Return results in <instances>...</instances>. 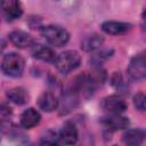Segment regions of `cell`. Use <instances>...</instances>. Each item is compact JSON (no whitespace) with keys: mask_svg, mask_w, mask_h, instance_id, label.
Listing matches in <instances>:
<instances>
[{"mask_svg":"<svg viewBox=\"0 0 146 146\" xmlns=\"http://www.w3.org/2000/svg\"><path fill=\"white\" fill-rule=\"evenodd\" d=\"M25 67L24 58L17 52H9L3 56L1 62V70L6 75L17 78L21 76Z\"/></svg>","mask_w":146,"mask_h":146,"instance_id":"1","label":"cell"},{"mask_svg":"<svg viewBox=\"0 0 146 146\" xmlns=\"http://www.w3.org/2000/svg\"><path fill=\"white\" fill-rule=\"evenodd\" d=\"M41 35L48 43L55 47H62L67 43L70 39L68 32L58 25H47L41 29Z\"/></svg>","mask_w":146,"mask_h":146,"instance_id":"2","label":"cell"},{"mask_svg":"<svg viewBox=\"0 0 146 146\" xmlns=\"http://www.w3.org/2000/svg\"><path fill=\"white\" fill-rule=\"evenodd\" d=\"M54 63H55L56 68L60 73L66 74L73 70H75L76 67H79V65L81 63V57L76 51L67 50V51H64V52L57 55Z\"/></svg>","mask_w":146,"mask_h":146,"instance_id":"3","label":"cell"},{"mask_svg":"<svg viewBox=\"0 0 146 146\" xmlns=\"http://www.w3.org/2000/svg\"><path fill=\"white\" fill-rule=\"evenodd\" d=\"M127 73L135 81H140L145 78V75H146V58H145L144 54L136 55L135 57L131 58V60L127 67Z\"/></svg>","mask_w":146,"mask_h":146,"instance_id":"4","label":"cell"},{"mask_svg":"<svg viewBox=\"0 0 146 146\" xmlns=\"http://www.w3.org/2000/svg\"><path fill=\"white\" fill-rule=\"evenodd\" d=\"M100 106L105 112H108L111 114H121L127 110L125 100L117 95H111L105 97L102 100Z\"/></svg>","mask_w":146,"mask_h":146,"instance_id":"5","label":"cell"},{"mask_svg":"<svg viewBox=\"0 0 146 146\" xmlns=\"http://www.w3.org/2000/svg\"><path fill=\"white\" fill-rule=\"evenodd\" d=\"M0 10L8 21L17 19L23 14V7L19 1L16 0H3L0 1Z\"/></svg>","mask_w":146,"mask_h":146,"instance_id":"6","label":"cell"},{"mask_svg":"<svg viewBox=\"0 0 146 146\" xmlns=\"http://www.w3.org/2000/svg\"><path fill=\"white\" fill-rule=\"evenodd\" d=\"M102 123L110 130L115 131V130H121L128 128L130 121L128 117L122 116L120 114H111L108 116H105L102 119Z\"/></svg>","mask_w":146,"mask_h":146,"instance_id":"7","label":"cell"},{"mask_svg":"<svg viewBox=\"0 0 146 146\" xmlns=\"http://www.w3.org/2000/svg\"><path fill=\"white\" fill-rule=\"evenodd\" d=\"M132 25L130 23L125 22H117V21H106L102 24V30L112 35H119V34H124L128 31H130Z\"/></svg>","mask_w":146,"mask_h":146,"instance_id":"8","label":"cell"},{"mask_svg":"<svg viewBox=\"0 0 146 146\" xmlns=\"http://www.w3.org/2000/svg\"><path fill=\"white\" fill-rule=\"evenodd\" d=\"M9 40L17 48H27L34 43L33 36L24 31H13L9 34Z\"/></svg>","mask_w":146,"mask_h":146,"instance_id":"9","label":"cell"},{"mask_svg":"<svg viewBox=\"0 0 146 146\" xmlns=\"http://www.w3.org/2000/svg\"><path fill=\"white\" fill-rule=\"evenodd\" d=\"M60 140L66 145H74L78 140V129L72 122H65L59 131Z\"/></svg>","mask_w":146,"mask_h":146,"instance_id":"10","label":"cell"},{"mask_svg":"<svg viewBox=\"0 0 146 146\" xmlns=\"http://www.w3.org/2000/svg\"><path fill=\"white\" fill-rule=\"evenodd\" d=\"M145 138V132L141 129H129L122 136L124 146H141Z\"/></svg>","mask_w":146,"mask_h":146,"instance_id":"11","label":"cell"},{"mask_svg":"<svg viewBox=\"0 0 146 146\" xmlns=\"http://www.w3.org/2000/svg\"><path fill=\"white\" fill-rule=\"evenodd\" d=\"M40 119H41L40 113L36 110L30 107L23 112L21 116V124L26 129H31L40 122Z\"/></svg>","mask_w":146,"mask_h":146,"instance_id":"12","label":"cell"},{"mask_svg":"<svg viewBox=\"0 0 146 146\" xmlns=\"http://www.w3.org/2000/svg\"><path fill=\"white\" fill-rule=\"evenodd\" d=\"M38 105L41 110H43L44 112H51L57 108L58 106V100L56 98V96L50 92V91H46L43 92L38 100Z\"/></svg>","mask_w":146,"mask_h":146,"instance_id":"13","label":"cell"},{"mask_svg":"<svg viewBox=\"0 0 146 146\" xmlns=\"http://www.w3.org/2000/svg\"><path fill=\"white\" fill-rule=\"evenodd\" d=\"M32 54L35 58H38L40 60H43V62H54L55 58H56L55 51L50 47H47V46H43V44L35 46L33 48Z\"/></svg>","mask_w":146,"mask_h":146,"instance_id":"14","label":"cell"},{"mask_svg":"<svg viewBox=\"0 0 146 146\" xmlns=\"http://www.w3.org/2000/svg\"><path fill=\"white\" fill-rule=\"evenodd\" d=\"M7 98L17 105H24L29 99V94L24 88L15 87L7 91Z\"/></svg>","mask_w":146,"mask_h":146,"instance_id":"15","label":"cell"},{"mask_svg":"<svg viewBox=\"0 0 146 146\" xmlns=\"http://www.w3.org/2000/svg\"><path fill=\"white\" fill-rule=\"evenodd\" d=\"M104 42V39L102 35L99 34H90V35H87L82 42H81V48L84 50V51H94L96 49H98L99 47H102Z\"/></svg>","mask_w":146,"mask_h":146,"instance_id":"16","label":"cell"},{"mask_svg":"<svg viewBox=\"0 0 146 146\" xmlns=\"http://www.w3.org/2000/svg\"><path fill=\"white\" fill-rule=\"evenodd\" d=\"M0 146H23V141L17 135L6 133L0 137Z\"/></svg>","mask_w":146,"mask_h":146,"instance_id":"17","label":"cell"},{"mask_svg":"<svg viewBox=\"0 0 146 146\" xmlns=\"http://www.w3.org/2000/svg\"><path fill=\"white\" fill-rule=\"evenodd\" d=\"M133 105L135 107L140 111V112H144L145 111V107H146V97L143 92H138L137 95L133 96Z\"/></svg>","mask_w":146,"mask_h":146,"instance_id":"18","label":"cell"},{"mask_svg":"<svg viewBox=\"0 0 146 146\" xmlns=\"http://www.w3.org/2000/svg\"><path fill=\"white\" fill-rule=\"evenodd\" d=\"M111 84L116 88V89H120L124 83H123V79H122V75L120 74V72H114V74L112 75L111 78Z\"/></svg>","mask_w":146,"mask_h":146,"instance_id":"19","label":"cell"},{"mask_svg":"<svg viewBox=\"0 0 146 146\" xmlns=\"http://www.w3.org/2000/svg\"><path fill=\"white\" fill-rule=\"evenodd\" d=\"M111 54H112V51H108V50H106V51H102L100 54H96L91 60H92V62H96V64H100L104 59H106L107 57H110ZM91 60H90V62H91Z\"/></svg>","mask_w":146,"mask_h":146,"instance_id":"20","label":"cell"},{"mask_svg":"<svg viewBox=\"0 0 146 146\" xmlns=\"http://www.w3.org/2000/svg\"><path fill=\"white\" fill-rule=\"evenodd\" d=\"M6 46H7L6 41H5L3 39H0V54H1V52H2V50L6 48Z\"/></svg>","mask_w":146,"mask_h":146,"instance_id":"21","label":"cell"},{"mask_svg":"<svg viewBox=\"0 0 146 146\" xmlns=\"http://www.w3.org/2000/svg\"><path fill=\"white\" fill-rule=\"evenodd\" d=\"M48 146H60L57 141H50V143H48Z\"/></svg>","mask_w":146,"mask_h":146,"instance_id":"22","label":"cell"},{"mask_svg":"<svg viewBox=\"0 0 146 146\" xmlns=\"http://www.w3.org/2000/svg\"><path fill=\"white\" fill-rule=\"evenodd\" d=\"M114 146H116V145H114Z\"/></svg>","mask_w":146,"mask_h":146,"instance_id":"23","label":"cell"}]
</instances>
